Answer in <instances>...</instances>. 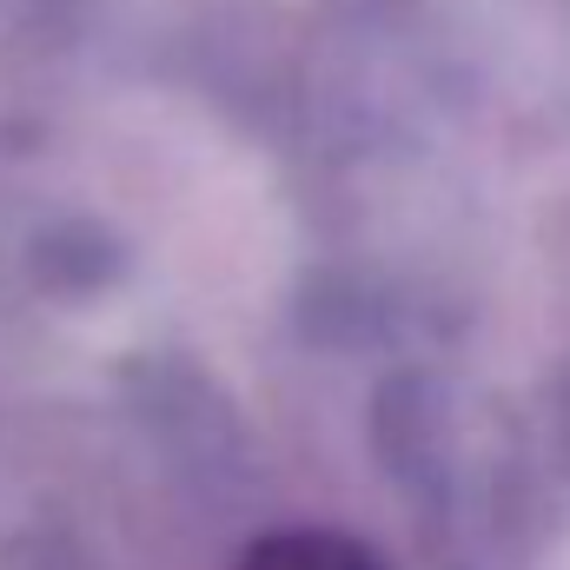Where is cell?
Instances as JSON below:
<instances>
[{"label": "cell", "instance_id": "1", "mask_svg": "<svg viewBox=\"0 0 570 570\" xmlns=\"http://www.w3.org/2000/svg\"><path fill=\"white\" fill-rule=\"evenodd\" d=\"M239 570H385L365 544L338 538V531H273L246 551Z\"/></svg>", "mask_w": 570, "mask_h": 570}]
</instances>
